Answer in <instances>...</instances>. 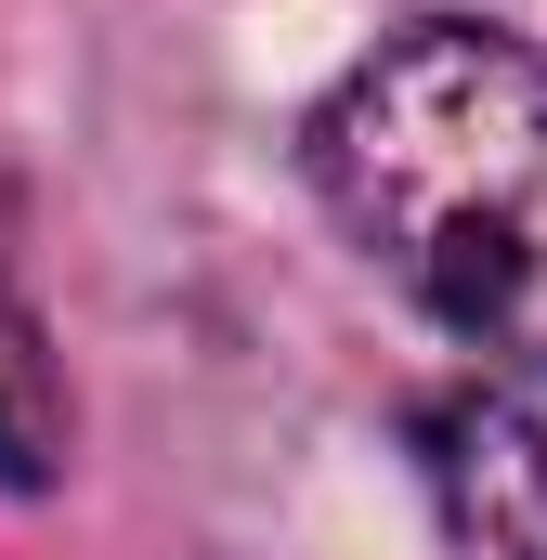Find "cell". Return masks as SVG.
I'll use <instances>...</instances> for the list:
<instances>
[{
	"label": "cell",
	"mask_w": 547,
	"mask_h": 560,
	"mask_svg": "<svg viewBox=\"0 0 547 560\" xmlns=\"http://www.w3.org/2000/svg\"><path fill=\"white\" fill-rule=\"evenodd\" d=\"M339 235L482 365H547V52L482 26L379 39L313 105Z\"/></svg>",
	"instance_id": "obj_1"
},
{
	"label": "cell",
	"mask_w": 547,
	"mask_h": 560,
	"mask_svg": "<svg viewBox=\"0 0 547 560\" xmlns=\"http://www.w3.org/2000/svg\"><path fill=\"white\" fill-rule=\"evenodd\" d=\"M417 469H430V522L443 560H547V430L509 392H430L417 405Z\"/></svg>",
	"instance_id": "obj_2"
},
{
	"label": "cell",
	"mask_w": 547,
	"mask_h": 560,
	"mask_svg": "<svg viewBox=\"0 0 547 560\" xmlns=\"http://www.w3.org/2000/svg\"><path fill=\"white\" fill-rule=\"evenodd\" d=\"M66 469V378H53V339H39V300L13 261V209H0V482L39 495Z\"/></svg>",
	"instance_id": "obj_3"
}]
</instances>
